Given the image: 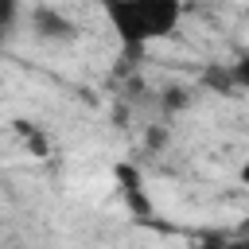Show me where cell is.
<instances>
[{
	"mask_svg": "<svg viewBox=\"0 0 249 249\" xmlns=\"http://www.w3.org/2000/svg\"><path fill=\"white\" fill-rule=\"evenodd\" d=\"M27 31L39 43H74L78 39V23L54 4H31L27 8Z\"/></svg>",
	"mask_w": 249,
	"mask_h": 249,
	"instance_id": "obj_2",
	"label": "cell"
},
{
	"mask_svg": "<svg viewBox=\"0 0 249 249\" xmlns=\"http://www.w3.org/2000/svg\"><path fill=\"white\" fill-rule=\"evenodd\" d=\"M121 51L140 58L152 43L171 39L183 19V0H97Z\"/></svg>",
	"mask_w": 249,
	"mask_h": 249,
	"instance_id": "obj_1",
	"label": "cell"
},
{
	"mask_svg": "<svg viewBox=\"0 0 249 249\" xmlns=\"http://www.w3.org/2000/svg\"><path fill=\"white\" fill-rule=\"evenodd\" d=\"M241 183H245V187H249V163H245V167H241Z\"/></svg>",
	"mask_w": 249,
	"mask_h": 249,
	"instance_id": "obj_5",
	"label": "cell"
},
{
	"mask_svg": "<svg viewBox=\"0 0 249 249\" xmlns=\"http://www.w3.org/2000/svg\"><path fill=\"white\" fill-rule=\"evenodd\" d=\"M0 8H4V35L12 39L16 23H19V0H0Z\"/></svg>",
	"mask_w": 249,
	"mask_h": 249,
	"instance_id": "obj_4",
	"label": "cell"
},
{
	"mask_svg": "<svg viewBox=\"0 0 249 249\" xmlns=\"http://www.w3.org/2000/svg\"><path fill=\"white\" fill-rule=\"evenodd\" d=\"M226 74H230V86H233V89L249 93V51H245V54H237V58L230 62V70H226Z\"/></svg>",
	"mask_w": 249,
	"mask_h": 249,
	"instance_id": "obj_3",
	"label": "cell"
}]
</instances>
